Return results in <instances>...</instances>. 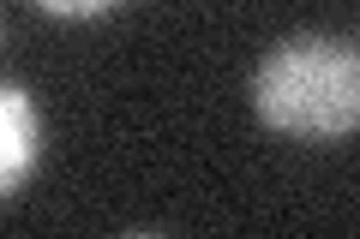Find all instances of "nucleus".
Instances as JSON below:
<instances>
[{
	"mask_svg": "<svg viewBox=\"0 0 360 239\" xmlns=\"http://www.w3.org/2000/svg\"><path fill=\"white\" fill-rule=\"evenodd\" d=\"M252 114L283 138H348L360 126V48L330 30L283 36L252 72Z\"/></svg>",
	"mask_w": 360,
	"mask_h": 239,
	"instance_id": "1",
	"label": "nucleus"
},
{
	"mask_svg": "<svg viewBox=\"0 0 360 239\" xmlns=\"http://www.w3.org/2000/svg\"><path fill=\"white\" fill-rule=\"evenodd\" d=\"M37 156H42V114L25 84H6L0 90V186L18 191L37 174Z\"/></svg>",
	"mask_w": 360,
	"mask_h": 239,
	"instance_id": "2",
	"label": "nucleus"
},
{
	"mask_svg": "<svg viewBox=\"0 0 360 239\" xmlns=\"http://www.w3.org/2000/svg\"><path fill=\"white\" fill-rule=\"evenodd\" d=\"M42 13L49 18H103L108 6L103 0H42Z\"/></svg>",
	"mask_w": 360,
	"mask_h": 239,
	"instance_id": "3",
	"label": "nucleus"
},
{
	"mask_svg": "<svg viewBox=\"0 0 360 239\" xmlns=\"http://www.w3.org/2000/svg\"><path fill=\"white\" fill-rule=\"evenodd\" d=\"M120 239H162V233H150V227H132V233H120Z\"/></svg>",
	"mask_w": 360,
	"mask_h": 239,
	"instance_id": "4",
	"label": "nucleus"
}]
</instances>
